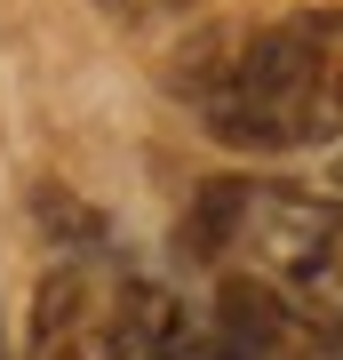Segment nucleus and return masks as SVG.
<instances>
[{
    "label": "nucleus",
    "instance_id": "obj_1",
    "mask_svg": "<svg viewBox=\"0 0 343 360\" xmlns=\"http://www.w3.org/2000/svg\"><path fill=\"white\" fill-rule=\"evenodd\" d=\"M176 96L208 120L216 144L240 153L343 144V8L191 40Z\"/></svg>",
    "mask_w": 343,
    "mask_h": 360
},
{
    "label": "nucleus",
    "instance_id": "obj_2",
    "mask_svg": "<svg viewBox=\"0 0 343 360\" xmlns=\"http://www.w3.org/2000/svg\"><path fill=\"white\" fill-rule=\"evenodd\" d=\"M176 240L191 264H231L240 281H264L280 304L304 312L311 336L343 304V200L328 193L216 176V184H200Z\"/></svg>",
    "mask_w": 343,
    "mask_h": 360
},
{
    "label": "nucleus",
    "instance_id": "obj_3",
    "mask_svg": "<svg viewBox=\"0 0 343 360\" xmlns=\"http://www.w3.org/2000/svg\"><path fill=\"white\" fill-rule=\"evenodd\" d=\"M25 360H136V336H128V281L96 272L88 257L56 264L48 281L32 288Z\"/></svg>",
    "mask_w": 343,
    "mask_h": 360
},
{
    "label": "nucleus",
    "instance_id": "obj_4",
    "mask_svg": "<svg viewBox=\"0 0 343 360\" xmlns=\"http://www.w3.org/2000/svg\"><path fill=\"white\" fill-rule=\"evenodd\" d=\"M128 336H136V360H255V352L231 345V336L184 321L176 296H160L144 281H128Z\"/></svg>",
    "mask_w": 343,
    "mask_h": 360
},
{
    "label": "nucleus",
    "instance_id": "obj_5",
    "mask_svg": "<svg viewBox=\"0 0 343 360\" xmlns=\"http://www.w3.org/2000/svg\"><path fill=\"white\" fill-rule=\"evenodd\" d=\"M112 16H128V25H152V16H184L191 0H104Z\"/></svg>",
    "mask_w": 343,
    "mask_h": 360
},
{
    "label": "nucleus",
    "instance_id": "obj_6",
    "mask_svg": "<svg viewBox=\"0 0 343 360\" xmlns=\"http://www.w3.org/2000/svg\"><path fill=\"white\" fill-rule=\"evenodd\" d=\"M319 345H328V352H335V360H343V304H335V312H328V328H319Z\"/></svg>",
    "mask_w": 343,
    "mask_h": 360
},
{
    "label": "nucleus",
    "instance_id": "obj_7",
    "mask_svg": "<svg viewBox=\"0 0 343 360\" xmlns=\"http://www.w3.org/2000/svg\"><path fill=\"white\" fill-rule=\"evenodd\" d=\"M335 193H343V160H335Z\"/></svg>",
    "mask_w": 343,
    "mask_h": 360
}]
</instances>
